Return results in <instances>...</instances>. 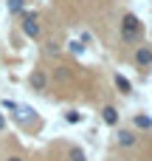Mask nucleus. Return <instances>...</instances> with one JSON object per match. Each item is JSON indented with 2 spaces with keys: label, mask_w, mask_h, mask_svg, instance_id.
I'll list each match as a JSON object with an SVG mask.
<instances>
[{
  "label": "nucleus",
  "mask_w": 152,
  "mask_h": 161,
  "mask_svg": "<svg viewBox=\"0 0 152 161\" xmlns=\"http://www.w3.org/2000/svg\"><path fill=\"white\" fill-rule=\"evenodd\" d=\"M141 31H144L141 20L127 11V14L121 17V40H124V42H138V40H141Z\"/></svg>",
  "instance_id": "f257e3e1"
},
{
  "label": "nucleus",
  "mask_w": 152,
  "mask_h": 161,
  "mask_svg": "<svg viewBox=\"0 0 152 161\" xmlns=\"http://www.w3.org/2000/svg\"><path fill=\"white\" fill-rule=\"evenodd\" d=\"M23 34L37 40L39 37V23H37V14H23Z\"/></svg>",
  "instance_id": "f03ea898"
},
{
  "label": "nucleus",
  "mask_w": 152,
  "mask_h": 161,
  "mask_svg": "<svg viewBox=\"0 0 152 161\" xmlns=\"http://www.w3.org/2000/svg\"><path fill=\"white\" fill-rule=\"evenodd\" d=\"M135 62H138L141 68L152 65V48H147V45H138V48H135Z\"/></svg>",
  "instance_id": "7ed1b4c3"
},
{
  "label": "nucleus",
  "mask_w": 152,
  "mask_h": 161,
  "mask_svg": "<svg viewBox=\"0 0 152 161\" xmlns=\"http://www.w3.org/2000/svg\"><path fill=\"white\" fill-rule=\"evenodd\" d=\"M31 88L34 91H45L48 88V76H45V71H31Z\"/></svg>",
  "instance_id": "20e7f679"
},
{
  "label": "nucleus",
  "mask_w": 152,
  "mask_h": 161,
  "mask_svg": "<svg viewBox=\"0 0 152 161\" xmlns=\"http://www.w3.org/2000/svg\"><path fill=\"white\" fill-rule=\"evenodd\" d=\"M138 142V136L133 130H118V147H133Z\"/></svg>",
  "instance_id": "39448f33"
},
{
  "label": "nucleus",
  "mask_w": 152,
  "mask_h": 161,
  "mask_svg": "<svg viewBox=\"0 0 152 161\" xmlns=\"http://www.w3.org/2000/svg\"><path fill=\"white\" fill-rule=\"evenodd\" d=\"M102 119L113 127V125H118V110H116L113 105H107V108H102Z\"/></svg>",
  "instance_id": "423d86ee"
},
{
  "label": "nucleus",
  "mask_w": 152,
  "mask_h": 161,
  "mask_svg": "<svg viewBox=\"0 0 152 161\" xmlns=\"http://www.w3.org/2000/svg\"><path fill=\"white\" fill-rule=\"evenodd\" d=\"M116 88H118L121 93H133V85H130V79H127V76H121V74L116 76Z\"/></svg>",
  "instance_id": "0eeeda50"
},
{
  "label": "nucleus",
  "mask_w": 152,
  "mask_h": 161,
  "mask_svg": "<svg viewBox=\"0 0 152 161\" xmlns=\"http://www.w3.org/2000/svg\"><path fill=\"white\" fill-rule=\"evenodd\" d=\"M68 161H87L85 158V150L82 147H71L68 150Z\"/></svg>",
  "instance_id": "6e6552de"
},
{
  "label": "nucleus",
  "mask_w": 152,
  "mask_h": 161,
  "mask_svg": "<svg viewBox=\"0 0 152 161\" xmlns=\"http://www.w3.org/2000/svg\"><path fill=\"white\" fill-rule=\"evenodd\" d=\"M135 127L149 130V127H152V119H149V116H144V113H138V116H135Z\"/></svg>",
  "instance_id": "1a4fd4ad"
},
{
  "label": "nucleus",
  "mask_w": 152,
  "mask_h": 161,
  "mask_svg": "<svg viewBox=\"0 0 152 161\" xmlns=\"http://www.w3.org/2000/svg\"><path fill=\"white\" fill-rule=\"evenodd\" d=\"M23 6H25V0H8V11L11 14H23Z\"/></svg>",
  "instance_id": "9d476101"
},
{
  "label": "nucleus",
  "mask_w": 152,
  "mask_h": 161,
  "mask_svg": "<svg viewBox=\"0 0 152 161\" xmlns=\"http://www.w3.org/2000/svg\"><path fill=\"white\" fill-rule=\"evenodd\" d=\"M68 51H71V54H85V45H82L79 40H71V42H68Z\"/></svg>",
  "instance_id": "9b49d317"
},
{
  "label": "nucleus",
  "mask_w": 152,
  "mask_h": 161,
  "mask_svg": "<svg viewBox=\"0 0 152 161\" xmlns=\"http://www.w3.org/2000/svg\"><path fill=\"white\" fill-rule=\"evenodd\" d=\"M65 122H68V125H79V122H82V113H76V110H68V113H65Z\"/></svg>",
  "instance_id": "f8f14e48"
},
{
  "label": "nucleus",
  "mask_w": 152,
  "mask_h": 161,
  "mask_svg": "<svg viewBox=\"0 0 152 161\" xmlns=\"http://www.w3.org/2000/svg\"><path fill=\"white\" fill-rule=\"evenodd\" d=\"M59 51H62V48H59V42H54V40H48V42H45V54H51V57H54V54H59Z\"/></svg>",
  "instance_id": "ddd939ff"
},
{
  "label": "nucleus",
  "mask_w": 152,
  "mask_h": 161,
  "mask_svg": "<svg viewBox=\"0 0 152 161\" xmlns=\"http://www.w3.org/2000/svg\"><path fill=\"white\" fill-rule=\"evenodd\" d=\"M3 108H6V110H11V113H17V108H20V105H17V102H11V99H6V102H3Z\"/></svg>",
  "instance_id": "4468645a"
},
{
  "label": "nucleus",
  "mask_w": 152,
  "mask_h": 161,
  "mask_svg": "<svg viewBox=\"0 0 152 161\" xmlns=\"http://www.w3.org/2000/svg\"><path fill=\"white\" fill-rule=\"evenodd\" d=\"M3 127H6V116L0 113V130H3Z\"/></svg>",
  "instance_id": "2eb2a0df"
},
{
  "label": "nucleus",
  "mask_w": 152,
  "mask_h": 161,
  "mask_svg": "<svg viewBox=\"0 0 152 161\" xmlns=\"http://www.w3.org/2000/svg\"><path fill=\"white\" fill-rule=\"evenodd\" d=\"M8 161H23V158H8Z\"/></svg>",
  "instance_id": "dca6fc26"
}]
</instances>
